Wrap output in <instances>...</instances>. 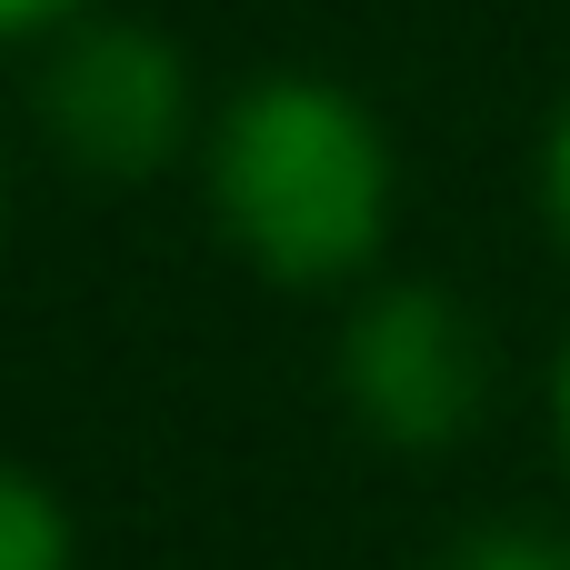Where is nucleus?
<instances>
[{
    "mask_svg": "<svg viewBox=\"0 0 570 570\" xmlns=\"http://www.w3.org/2000/svg\"><path fill=\"white\" fill-rule=\"evenodd\" d=\"M200 200L220 240L281 291H351L401 220V150L331 70H250L200 130Z\"/></svg>",
    "mask_w": 570,
    "mask_h": 570,
    "instance_id": "nucleus-1",
    "label": "nucleus"
},
{
    "mask_svg": "<svg viewBox=\"0 0 570 570\" xmlns=\"http://www.w3.org/2000/svg\"><path fill=\"white\" fill-rule=\"evenodd\" d=\"M551 431H561V461H570V331H561V361H551Z\"/></svg>",
    "mask_w": 570,
    "mask_h": 570,
    "instance_id": "nucleus-8",
    "label": "nucleus"
},
{
    "mask_svg": "<svg viewBox=\"0 0 570 570\" xmlns=\"http://www.w3.org/2000/svg\"><path fill=\"white\" fill-rule=\"evenodd\" d=\"M30 100H40V140L80 180H110V190L200 160V130H210L180 40L150 20H120V10H80L50 40Z\"/></svg>",
    "mask_w": 570,
    "mask_h": 570,
    "instance_id": "nucleus-2",
    "label": "nucleus"
},
{
    "mask_svg": "<svg viewBox=\"0 0 570 570\" xmlns=\"http://www.w3.org/2000/svg\"><path fill=\"white\" fill-rule=\"evenodd\" d=\"M341 411L381 451H461L491 411V341L441 281H371L341 321Z\"/></svg>",
    "mask_w": 570,
    "mask_h": 570,
    "instance_id": "nucleus-3",
    "label": "nucleus"
},
{
    "mask_svg": "<svg viewBox=\"0 0 570 570\" xmlns=\"http://www.w3.org/2000/svg\"><path fill=\"white\" fill-rule=\"evenodd\" d=\"M80 10H90V0H0V50H20V40H60Z\"/></svg>",
    "mask_w": 570,
    "mask_h": 570,
    "instance_id": "nucleus-7",
    "label": "nucleus"
},
{
    "mask_svg": "<svg viewBox=\"0 0 570 570\" xmlns=\"http://www.w3.org/2000/svg\"><path fill=\"white\" fill-rule=\"evenodd\" d=\"M0 240H10V180H0Z\"/></svg>",
    "mask_w": 570,
    "mask_h": 570,
    "instance_id": "nucleus-9",
    "label": "nucleus"
},
{
    "mask_svg": "<svg viewBox=\"0 0 570 570\" xmlns=\"http://www.w3.org/2000/svg\"><path fill=\"white\" fill-rule=\"evenodd\" d=\"M531 190H541V220L561 230V250H570V100L551 110V130H541V160H531Z\"/></svg>",
    "mask_w": 570,
    "mask_h": 570,
    "instance_id": "nucleus-6",
    "label": "nucleus"
},
{
    "mask_svg": "<svg viewBox=\"0 0 570 570\" xmlns=\"http://www.w3.org/2000/svg\"><path fill=\"white\" fill-rule=\"evenodd\" d=\"M80 561V531H70V501L0 451V570H70Z\"/></svg>",
    "mask_w": 570,
    "mask_h": 570,
    "instance_id": "nucleus-4",
    "label": "nucleus"
},
{
    "mask_svg": "<svg viewBox=\"0 0 570 570\" xmlns=\"http://www.w3.org/2000/svg\"><path fill=\"white\" fill-rule=\"evenodd\" d=\"M441 570H570V541H551V531H481Z\"/></svg>",
    "mask_w": 570,
    "mask_h": 570,
    "instance_id": "nucleus-5",
    "label": "nucleus"
}]
</instances>
